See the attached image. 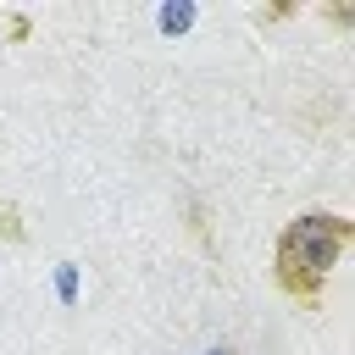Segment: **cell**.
Segmentation results:
<instances>
[{
  "label": "cell",
  "instance_id": "cell-1",
  "mask_svg": "<svg viewBox=\"0 0 355 355\" xmlns=\"http://www.w3.org/2000/svg\"><path fill=\"white\" fill-rule=\"evenodd\" d=\"M355 239V222L349 216H333V211H305L294 216L283 233H277V255H272V272H277V288L300 305H311L333 272V261L344 255V244Z\"/></svg>",
  "mask_w": 355,
  "mask_h": 355
},
{
  "label": "cell",
  "instance_id": "cell-2",
  "mask_svg": "<svg viewBox=\"0 0 355 355\" xmlns=\"http://www.w3.org/2000/svg\"><path fill=\"white\" fill-rule=\"evenodd\" d=\"M0 239H11V244H22V239H28V227H22V216H17V205H6V200H0Z\"/></svg>",
  "mask_w": 355,
  "mask_h": 355
},
{
  "label": "cell",
  "instance_id": "cell-3",
  "mask_svg": "<svg viewBox=\"0 0 355 355\" xmlns=\"http://www.w3.org/2000/svg\"><path fill=\"white\" fill-rule=\"evenodd\" d=\"M211 355H233V349H211Z\"/></svg>",
  "mask_w": 355,
  "mask_h": 355
}]
</instances>
